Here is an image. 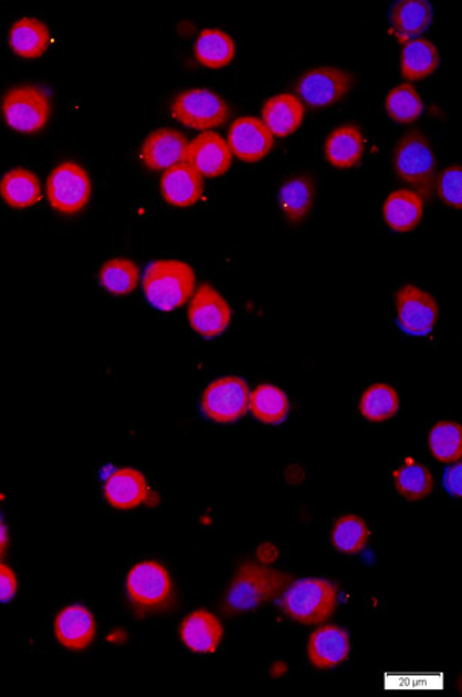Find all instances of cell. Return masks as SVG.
<instances>
[{
	"label": "cell",
	"mask_w": 462,
	"mask_h": 697,
	"mask_svg": "<svg viewBox=\"0 0 462 697\" xmlns=\"http://www.w3.org/2000/svg\"><path fill=\"white\" fill-rule=\"evenodd\" d=\"M398 324L406 334L426 336L437 327L440 308L437 300L424 289L414 284H405L395 297Z\"/></svg>",
	"instance_id": "8fae6325"
},
{
	"label": "cell",
	"mask_w": 462,
	"mask_h": 697,
	"mask_svg": "<svg viewBox=\"0 0 462 697\" xmlns=\"http://www.w3.org/2000/svg\"><path fill=\"white\" fill-rule=\"evenodd\" d=\"M231 152L227 141L213 132H203L188 144L186 163L202 178H219L231 166Z\"/></svg>",
	"instance_id": "9a60e30c"
},
{
	"label": "cell",
	"mask_w": 462,
	"mask_h": 697,
	"mask_svg": "<svg viewBox=\"0 0 462 697\" xmlns=\"http://www.w3.org/2000/svg\"><path fill=\"white\" fill-rule=\"evenodd\" d=\"M371 538L369 524L363 517L347 514L336 520L332 530V543L344 554H356L367 547Z\"/></svg>",
	"instance_id": "d6a6232c"
},
{
	"label": "cell",
	"mask_w": 462,
	"mask_h": 697,
	"mask_svg": "<svg viewBox=\"0 0 462 697\" xmlns=\"http://www.w3.org/2000/svg\"><path fill=\"white\" fill-rule=\"evenodd\" d=\"M262 123L277 138L293 135L304 121V104L292 93L270 97L262 107Z\"/></svg>",
	"instance_id": "603a6c76"
},
{
	"label": "cell",
	"mask_w": 462,
	"mask_h": 697,
	"mask_svg": "<svg viewBox=\"0 0 462 697\" xmlns=\"http://www.w3.org/2000/svg\"><path fill=\"white\" fill-rule=\"evenodd\" d=\"M355 87V76L338 66L323 65L308 70L296 84L297 100L311 108L338 104Z\"/></svg>",
	"instance_id": "9c48e42d"
},
{
	"label": "cell",
	"mask_w": 462,
	"mask_h": 697,
	"mask_svg": "<svg viewBox=\"0 0 462 697\" xmlns=\"http://www.w3.org/2000/svg\"><path fill=\"white\" fill-rule=\"evenodd\" d=\"M96 618L84 605H69L54 618V636L70 652H84L96 637Z\"/></svg>",
	"instance_id": "e0dca14e"
},
{
	"label": "cell",
	"mask_w": 462,
	"mask_h": 697,
	"mask_svg": "<svg viewBox=\"0 0 462 697\" xmlns=\"http://www.w3.org/2000/svg\"><path fill=\"white\" fill-rule=\"evenodd\" d=\"M170 115L191 131L210 132L227 123L230 107L213 90L190 89L171 101Z\"/></svg>",
	"instance_id": "ba28073f"
},
{
	"label": "cell",
	"mask_w": 462,
	"mask_h": 697,
	"mask_svg": "<svg viewBox=\"0 0 462 697\" xmlns=\"http://www.w3.org/2000/svg\"><path fill=\"white\" fill-rule=\"evenodd\" d=\"M290 583L292 578L282 571L273 570L261 562H246L234 574L222 606L230 614L252 613L265 603L281 597Z\"/></svg>",
	"instance_id": "6da1fadb"
},
{
	"label": "cell",
	"mask_w": 462,
	"mask_h": 697,
	"mask_svg": "<svg viewBox=\"0 0 462 697\" xmlns=\"http://www.w3.org/2000/svg\"><path fill=\"white\" fill-rule=\"evenodd\" d=\"M229 148L231 155L242 163H260L275 146L272 133L265 127L260 117H239L231 124L229 131Z\"/></svg>",
	"instance_id": "4fadbf2b"
},
{
	"label": "cell",
	"mask_w": 462,
	"mask_h": 697,
	"mask_svg": "<svg viewBox=\"0 0 462 697\" xmlns=\"http://www.w3.org/2000/svg\"><path fill=\"white\" fill-rule=\"evenodd\" d=\"M237 54V44L225 31L207 29L195 42V58L206 69L219 70L229 65Z\"/></svg>",
	"instance_id": "f1b7e54d"
},
{
	"label": "cell",
	"mask_w": 462,
	"mask_h": 697,
	"mask_svg": "<svg viewBox=\"0 0 462 697\" xmlns=\"http://www.w3.org/2000/svg\"><path fill=\"white\" fill-rule=\"evenodd\" d=\"M339 590L325 579L292 582L281 596L282 611L296 624L321 625L338 608Z\"/></svg>",
	"instance_id": "277c9868"
},
{
	"label": "cell",
	"mask_w": 462,
	"mask_h": 697,
	"mask_svg": "<svg viewBox=\"0 0 462 697\" xmlns=\"http://www.w3.org/2000/svg\"><path fill=\"white\" fill-rule=\"evenodd\" d=\"M393 170L402 183L412 186L422 199L433 197L437 187V156L432 143L421 131H409L393 148Z\"/></svg>",
	"instance_id": "3957f363"
},
{
	"label": "cell",
	"mask_w": 462,
	"mask_h": 697,
	"mask_svg": "<svg viewBox=\"0 0 462 697\" xmlns=\"http://www.w3.org/2000/svg\"><path fill=\"white\" fill-rule=\"evenodd\" d=\"M429 449L441 464H456L462 457V428L456 422H440L429 434Z\"/></svg>",
	"instance_id": "e575fe53"
},
{
	"label": "cell",
	"mask_w": 462,
	"mask_h": 697,
	"mask_svg": "<svg viewBox=\"0 0 462 697\" xmlns=\"http://www.w3.org/2000/svg\"><path fill=\"white\" fill-rule=\"evenodd\" d=\"M258 558H260V562L267 565V563L273 562L277 558V550L275 545H261L258 548Z\"/></svg>",
	"instance_id": "ab89813d"
},
{
	"label": "cell",
	"mask_w": 462,
	"mask_h": 697,
	"mask_svg": "<svg viewBox=\"0 0 462 697\" xmlns=\"http://www.w3.org/2000/svg\"><path fill=\"white\" fill-rule=\"evenodd\" d=\"M386 112L398 124H413L424 112V102L412 84H399L386 97Z\"/></svg>",
	"instance_id": "d590c367"
},
{
	"label": "cell",
	"mask_w": 462,
	"mask_h": 697,
	"mask_svg": "<svg viewBox=\"0 0 462 697\" xmlns=\"http://www.w3.org/2000/svg\"><path fill=\"white\" fill-rule=\"evenodd\" d=\"M45 190L51 209L74 217L88 206L93 184L87 168L74 160H64L51 170Z\"/></svg>",
	"instance_id": "52a82bcc"
},
{
	"label": "cell",
	"mask_w": 462,
	"mask_h": 697,
	"mask_svg": "<svg viewBox=\"0 0 462 697\" xmlns=\"http://www.w3.org/2000/svg\"><path fill=\"white\" fill-rule=\"evenodd\" d=\"M399 397L397 391L386 383H376L363 394L359 413L366 420L382 423L398 414Z\"/></svg>",
	"instance_id": "836d02e7"
},
{
	"label": "cell",
	"mask_w": 462,
	"mask_h": 697,
	"mask_svg": "<svg viewBox=\"0 0 462 697\" xmlns=\"http://www.w3.org/2000/svg\"><path fill=\"white\" fill-rule=\"evenodd\" d=\"M390 19L395 37L406 44L429 29L433 21V10L426 0H401L391 10Z\"/></svg>",
	"instance_id": "4316f807"
},
{
	"label": "cell",
	"mask_w": 462,
	"mask_h": 697,
	"mask_svg": "<svg viewBox=\"0 0 462 697\" xmlns=\"http://www.w3.org/2000/svg\"><path fill=\"white\" fill-rule=\"evenodd\" d=\"M382 217L395 232H410L424 217V199L414 190L393 191L384 202Z\"/></svg>",
	"instance_id": "cb8c5ba5"
},
{
	"label": "cell",
	"mask_w": 462,
	"mask_h": 697,
	"mask_svg": "<svg viewBox=\"0 0 462 697\" xmlns=\"http://www.w3.org/2000/svg\"><path fill=\"white\" fill-rule=\"evenodd\" d=\"M444 487L453 497H461V465L452 466L445 472Z\"/></svg>",
	"instance_id": "f35d334b"
},
{
	"label": "cell",
	"mask_w": 462,
	"mask_h": 697,
	"mask_svg": "<svg viewBox=\"0 0 462 697\" xmlns=\"http://www.w3.org/2000/svg\"><path fill=\"white\" fill-rule=\"evenodd\" d=\"M8 542H10V535H8V528L6 522H3L2 517H0V559L6 555Z\"/></svg>",
	"instance_id": "60d3db41"
},
{
	"label": "cell",
	"mask_w": 462,
	"mask_h": 697,
	"mask_svg": "<svg viewBox=\"0 0 462 697\" xmlns=\"http://www.w3.org/2000/svg\"><path fill=\"white\" fill-rule=\"evenodd\" d=\"M160 195L170 206L186 209L201 201L203 195L202 176L187 163L168 168L160 178Z\"/></svg>",
	"instance_id": "ffe728a7"
},
{
	"label": "cell",
	"mask_w": 462,
	"mask_h": 697,
	"mask_svg": "<svg viewBox=\"0 0 462 697\" xmlns=\"http://www.w3.org/2000/svg\"><path fill=\"white\" fill-rule=\"evenodd\" d=\"M364 156V136L355 124L339 125L325 141V158L333 167L351 168L361 163Z\"/></svg>",
	"instance_id": "484cf974"
},
{
	"label": "cell",
	"mask_w": 462,
	"mask_h": 697,
	"mask_svg": "<svg viewBox=\"0 0 462 697\" xmlns=\"http://www.w3.org/2000/svg\"><path fill=\"white\" fill-rule=\"evenodd\" d=\"M42 194L38 176L27 168H11L0 179V198L11 209H31L41 202Z\"/></svg>",
	"instance_id": "d4e9b609"
},
{
	"label": "cell",
	"mask_w": 462,
	"mask_h": 697,
	"mask_svg": "<svg viewBox=\"0 0 462 697\" xmlns=\"http://www.w3.org/2000/svg\"><path fill=\"white\" fill-rule=\"evenodd\" d=\"M250 387L244 379L227 375L214 379L202 394V410L210 420L229 425L249 413Z\"/></svg>",
	"instance_id": "30bf717a"
},
{
	"label": "cell",
	"mask_w": 462,
	"mask_h": 697,
	"mask_svg": "<svg viewBox=\"0 0 462 697\" xmlns=\"http://www.w3.org/2000/svg\"><path fill=\"white\" fill-rule=\"evenodd\" d=\"M182 644L198 654L217 653L224 639V626L207 610L193 611L183 618L179 628Z\"/></svg>",
	"instance_id": "d6986e66"
},
{
	"label": "cell",
	"mask_w": 462,
	"mask_h": 697,
	"mask_svg": "<svg viewBox=\"0 0 462 697\" xmlns=\"http://www.w3.org/2000/svg\"><path fill=\"white\" fill-rule=\"evenodd\" d=\"M440 66V51L432 41L414 38L407 41L401 53V74L407 81H422Z\"/></svg>",
	"instance_id": "83f0119b"
},
{
	"label": "cell",
	"mask_w": 462,
	"mask_h": 697,
	"mask_svg": "<svg viewBox=\"0 0 462 697\" xmlns=\"http://www.w3.org/2000/svg\"><path fill=\"white\" fill-rule=\"evenodd\" d=\"M125 593L139 616L160 613L175 601V586L166 566L156 560H143L128 571Z\"/></svg>",
	"instance_id": "5b68a950"
},
{
	"label": "cell",
	"mask_w": 462,
	"mask_h": 697,
	"mask_svg": "<svg viewBox=\"0 0 462 697\" xmlns=\"http://www.w3.org/2000/svg\"><path fill=\"white\" fill-rule=\"evenodd\" d=\"M442 201L453 209L460 210L462 207V168L461 166H452L445 168L437 178V187Z\"/></svg>",
	"instance_id": "8d00e7d4"
},
{
	"label": "cell",
	"mask_w": 462,
	"mask_h": 697,
	"mask_svg": "<svg viewBox=\"0 0 462 697\" xmlns=\"http://www.w3.org/2000/svg\"><path fill=\"white\" fill-rule=\"evenodd\" d=\"M3 121L21 135H36L50 123L51 97L38 85H15L0 102Z\"/></svg>",
	"instance_id": "8992f818"
},
{
	"label": "cell",
	"mask_w": 462,
	"mask_h": 697,
	"mask_svg": "<svg viewBox=\"0 0 462 697\" xmlns=\"http://www.w3.org/2000/svg\"><path fill=\"white\" fill-rule=\"evenodd\" d=\"M104 497L113 508L130 511L143 504H150L155 496L143 472L135 468H119L105 480Z\"/></svg>",
	"instance_id": "5bb4252c"
},
{
	"label": "cell",
	"mask_w": 462,
	"mask_h": 697,
	"mask_svg": "<svg viewBox=\"0 0 462 697\" xmlns=\"http://www.w3.org/2000/svg\"><path fill=\"white\" fill-rule=\"evenodd\" d=\"M188 323L203 339L224 334L231 323V308L211 284H201L188 305Z\"/></svg>",
	"instance_id": "7c38bea8"
},
{
	"label": "cell",
	"mask_w": 462,
	"mask_h": 697,
	"mask_svg": "<svg viewBox=\"0 0 462 697\" xmlns=\"http://www.w3.org/2000/svg\"><path fill=\"white\" fill-rule=\"evenodd\" d=\"M308 660L318 669L339 667L350 656V637L336 625L319 626L307 645Z\"/></svg>",
	"instance_id": "ac0fdd59"
},
{
	"label": "cell",
	"mask_w": 462,
	"mask_h": 697,
	"mask_svg": "<svg viewBox=\"0 0 462 697\" xmlns=\"http://www.w3.org/2000/svg\"><path fill=\"white\" fill-rule=\"evenodd\" d=\"M51 44V33L46 23L31 15H23L10 27L8 45L15 56L34 61L44 56Z\"/></svg>",
	"instance_id": "7402d4cb"
},
{
	"label": "cell",
	"mask_w": 462,
	"mask_h": 697,
	"mask_svg": "<svg viewBox=\"0 0 462 697\" xmlns=\"http://www.w3.org/2000/svg\"><path fill=\"white\" fill-rule=\"evenodd\" d=\"M145 299L160 312H174L193 297L196 273L186 261L156 260L143 277Z\"/></svg>",
	"instance_id": "7a4b0ae2"
},
{
	"label": "cell",
	"mask_w": 462,
	"mask_h": 697,
	"mask_svg": "<svg viewBox=\"0 0 462 697\" xmlns=\"http://www.w3.org/2000/svg\"><path fill=\"white\" fill-rule=\"evenodd\" d=\"M18 589L19 583L14 571L6 563L0 562V603L13 601Z\"/></svg>",
	"instance_id": "74e56055"
},
{
	"label": "cell",
	"mask_w": 462,
	"mask_h": 697,
	"mask_svg": "<svg viewBox=\"0 0 462 697\" xmlns=\"http://www.w3.org/2000/svg\"><path fill=\"white\" fill-rule=\"evenodd\" d=\"M188 143L186 136L175 128H159L145 138L140 147V159L151 171H166L186 163Z\"/></svg>",
	"instance_id": "2e32d148"
},
{
	"label": "cell",
	"mask_w": 462,
	"mask_h": 697,
	"mask_svg": "<svg viewBox=\"0 0 462 697\" xmlns=\"http://www.w3.org/2000/svg\"><path fill=\"white\" fill-rule=\"evenodd\" d=\"M249 410L264 425H280L290 410L287 394L281 387L264 383L250 393Z\"/></svg>",
	"instance_id": "4dcf8cb0"
},
{
	"label": "cell",
	"mask_w": 462,
	"mask_h": 697,
	"mask_svg": "<svg viewBox=\"0 0 462 697\" xmlns=\"http://www.w3.org/2000/svg\"><path fill=\"white\" fill-rule=\"evenodd\" d=\"M395 487L407 500H422L432 495L434 480L427 466L413 458H406L405 464L393 471Z\"/></svg>",
	"instance_id": "1f68e13d"
},
{
	"label": "cell",
	"mask_w": 462,
	"mask_h": 697,
	"mask_svg": "<svg viewBox=\"0 0 462 697\" xmlns=\"http://www.w3.org/2000/svg\"><path fill=\"white\" fill-rule=\"evenodd\" d=\"M282 217L290 225L304 222L315 204V184L311 175H293L281 184L277 194Z\"/></svg>",
	"instance_id": "44dd1931"
},
{
	"label": "cell",
	"mask_w": 462,
	"mask_h": 697,
	"mask_svg": "<svg viewBox=\"0 0 462 697\" xmlns=\"http://www.w3.org/2000/svg\"><path fill=\"white\" fill-rule=\"evenodd\" d=\"M99 283L109 295H130L140 283L139 266L130 258H112L102 264Z\"/></svg>",
	"instance_id": "f546056e"
}]
</instances>
